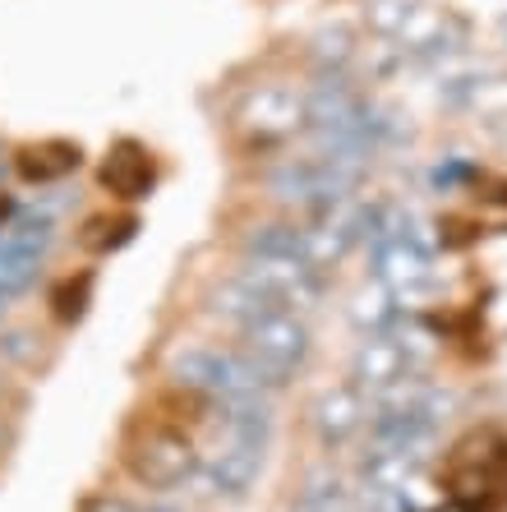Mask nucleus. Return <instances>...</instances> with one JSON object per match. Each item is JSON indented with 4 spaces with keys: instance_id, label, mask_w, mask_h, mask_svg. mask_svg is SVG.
Segmentation results:
<instances>
[{
    "instance_id": "11",
    "label": "nucleus",
    "mask_w": 507,
    "mask_h": 512,
    "mask_svg": "<svg viewBox=\"0 0 507 512\" xmlns=\"http://www.w3.org/2000/svg\"><path fill=\"white\" fill-rule=\"evenodd\" d=\"M406 374H415L411 360L401 356V346L392 342V333L383 328V333H365L360 342H355V351H351V379H346V383H355L365 397H378L383 388H392L397 379H406Z\"/></svg>"
},
{
    "instance_id": "4",
    "label": "nucleus",
    "mask_w": 507,
    "mask_h": 512,
    "mask_svg": "<svg viewBox=\"0 0 507 512\" xmlns=\"http://www.w3.org/2000/svg\"><path fill=\"white\" fill-rule=\"evenodd\" d=\"M125 471L148 489H176L199 471V443L176 420H148L125 443Z\"/></svg>"
},
{
    "instance_id": "15",
    "label": "nucleus",
    "mask_w": 507,
    "mask_h": 512,
    "mask_svg": "<svg viewBox=\"0 0 507 512\" xmlns=\"http://www.w3.org/2000/svg\"><path fill=\"white\" fill-rule=\"evenodd\" d=\"M309 60L319 65V74H346V65L355 60V28L328 24L309 37Z\"/></svg>"
},
{
    "instance_id": "5",
    "label": "nucleus",
    "mask_w": 507,
    "mask_h": 512,
    "mask_svg": "<svg viewBox=\"0 0 507 512\" xmlns=\"http://www.w3.org/2000/svg\"><path fill=\"white\" fill-rule=\"evenodd\" d=\"M240 356L259 370V379L268 383V388L291 383L309 360L305 319H300V314H286V310H272V314H263V319L245 323V328H240Z\"/></svg>"
},
{
    "instance_id": "20",
    "label": "nucleus",
    "mask_w": 507,
    "mask_h": 512,
    "mask_svg": "<svg viewBox=\"0 0 507 512\" xmlns=\"http://www.w3.org/2000/svg\"><path fill=\"white\" fill-rule=\"evenodd\" d=\"M429 512H480V503H471V499H457V494H452L448 503H438V508H429Z\"/></svg>"
},
{
    "instance_id": "18",
    "label": "nucleus",
    "mask_w": 507,
    "mask_h": 512,
    "mask_svg": "<svg viewBox=\"0 0 507 512\" xmlns=\"http://www.w3.org/2000/svg\"><path fill=\"white\" fill-rule=\"evenodd\" d=\"M134 236V217H93L88 227H83V245L93 254H107V250H116V245H125V240Z\"/></svg>"
},
{
    "instance_id": "7",
    "label": "nucleus",
    "mask_w": 507,
    "mask_h": 512,
    "mask_svg": "<svg viewBox=\"0 0 507 512\" xmlns=\"http://www.w3.org/2000/svg\"><path fill=\"white\" fill-rule=\"evenodd\" d=\"M507 476V434L498 429H475L471 439H461L452 448L448 466H443V485L457 494V499L484 503L503 485Z\"/></svg>"
},
{
    "instance_id": "16",
    "label": "nucleus",
    "mask_w": 507,
    "mask_h": 512,
    "mask_svg": "<svg viewBox=\"0 0 507 512\" xmlns=\"http://www.w3.org/2000/svg\"><path fill=\"white\" fill-rule=\"evenodd\" d=\"M420 5H425V0H365V5H360V14H365L369 33L383 37V42H392V37L406 28V19H411Z\"/></svg>"
},
{
    "instance_id": "12",
    "label": "nucleus",
    "mask_w": 507,
    "mask_h": 512,
    "mask_svg": "<svg viewBox=\"0 0 507 512\" xmlns=\"http://www.w3.org/2000/svg\"><path fill=\"white\" fill-rule=\"evenodd\" d=\"M153 180H157V162L134 139L111 143V153L97 167V185L107 194H116V199H143V194L153 190Z\"/></svg>"
},
{
    "instance_id": "6",
    "label": "nucleus",
    "mask_w": 507,
    "mask_h": 512,
    "mask_svg": "<svg viewBox=\"0 0 507 512\" xmlns=\"http://www.w3.org/2000/svg\"><path fill=\"white\" fill-rule=\"evenodd\" d=\"M240 277L259 286L277 310L300 314V319L323 300V273L309 259H295V254H245Z\"/></svg>"
},
{
    "instance_id": "14",
    "label": "nucleus",
    "mask_w": 507,
    "mask_h": 512,
    "mask_svg": "<svg viewBox=\"0 0 507 512\" xmlns=\"http://www.w3.org/2000/svg\"><path fill=\"white\" fill-rule=\"evenodd\" d=\"M208 310L217 314V319H226V323H236V333L245 328V323H254V319H263V314H272L277 305H272L268 296H263L254 282H245V277H226L222 286H213L208 291Z\"/></svg>"
},
{
    "instance_id": "17",
    "label": "nucleus",
    "mask_w": 507,
    "mask_h": 512,
    "mask_svg": "<svg viewBox=\"0 0 507 512\" xmlns=\"http://www.w3.org/2000/svg\"><path fill=\"white\" fill-rule=\"evenodd\" d=\"M351 319L365 328V333H383L392 319H397V296H392L388 286L374 277V286H369L365 296H355L351 305Z\"/></svg>"
},
{
    "instance_id": "2",
    "label": "nucleus",
    "mask_w": 507,
    "mask_h": 512,
    "mask_svg": "<svg viewBox=\"0 0 507 512\" xmlns=\"http://www.w3.org/2000/svg\"><path fill=\"white\" fill-rule=\"evenodd\" d=\"M166 370L176 379V388L203 397L208 406H268L272 388L259 379V370L245 356L226 351V346H180L171 351Z\"/></svg>"
},
{
    "instance_id": "1",
    "label": "nucleus",
    "mask_w": 507,
    "mask_h": 512,
    "mask_svg": "<svg viewBox=\"0 0 507 512\" xmlns=\"http://www.w3.org/2000/svg\"><path fill=\"white\" fill-rule=\"evenodd\" d=\"M213 439L199 448V471L213 494L240 499L254 489L263 462H268L272 411L268 406H213Z\"/></svg>"
},
{
    "instance_id": "8",
    "label": "nucleus",
    "mask_w": 507,
    "mask_h": 512,
    "mask_svg": "<svg viewBox=\"0 0 507 512\" xmlns=\"http://www.w3.org/2000/svg\"><path fill=\"white\" fill-rule=\"evenodd\" d=\"M374 277L388 286L401 305V300H415L429 291V282H434V259H429V250L411 236V231L388 227V231H378Z\"/></svg>"
},
{
    "instance_id": "19",
    "label": "nucleus",
    "mask_w": 507,
    "mask_h": 512,
    "mask_svg": "<svg viewBox=\"0 0 507 512\" xmlns=\"http://www.w3.org/2000/svg\"><path fill=\"white\" fill-rule=\"evenodd\" d=\"M88 291H93V277H88V273L70 277V282H60L56 296H51V310H56V319H65V323L79 319V314L88 310Z\"/></svg>"
},
{
    "instance_id": "10",
    "label": "nucleus",
    "mask_w": 507,
    "mask_h": 512,
    "mask_svg": "<svg viewBox=\"0 0 507 512\" xmlns=\"http://www.w3.org/2000/svg\"><path fill=\"white\" fill-rule=\"evenodd\" d=\"M466 42H471L466 19H457L448 5H429V0L406 19V28L392 37V47L411 60H448V56H457V51H466Z\"/></svg>"
},
{
    "instance_id": "3",
    "label": "nucleus",
    "mask_w": 507,
    "mask_h": 512,
    "mask_svg": "<svg viewBox=\"0 0 507 512\" xmlns=\"http://www.w3.org/2000/svg\"><path fill=\"white\" fill-rule=\"evenodd\" d=\"M231 130L245 153H282L309 130V97L291 84H254L231 111Z\"/></svg>"
},
{
    "instance_id": "9",
    "label": "nucleus",
    "mask_w": 507,
    "mask_h": 512,
    "mask_svg": "<svg viewBox=\"0 0 507 512\" xmlns=\"http://www.w3.org/2000/svg\"><path fill=\"white\" fill-rule=\"evenodd\" d=\"M305 420L319 448H351L355 434L369 429V397L355 383H332V388L309 397Z\"/></svg>"
},
{
    "instance_id": "13",
    "label": "nucleus",
    "mask_w": 507,
    "mask_h": 512,
    "mask_svg": "<svg viewBox=\"0 0 507 512\" xmlns=\"http://www.w3.org/2000/svg\"><path fill=\"white\" fill-rule=\"evenodd\" d=\"M79 162H83L79 143L47 139V143H28V148H19L14 171H19L28 185H56V180H65L70 171H79Z\"/></svg>"
}]
</instances>
